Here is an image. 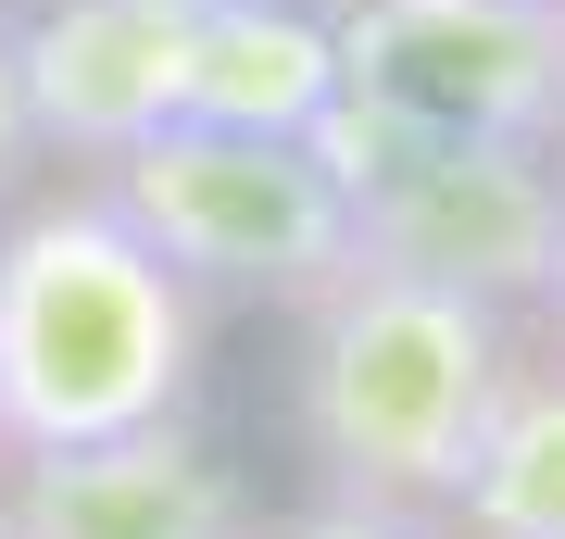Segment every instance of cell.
Listing matches in <instances>:
<instances>
[{"label": "cell", "mask_w": 565, "mask_h": 539, "mask_svg": "<svg viewBox=\"0 0 565 539\" xmlns=\"http://www.w3.org/2000/svg\"><path fill=\"white\" fill-rule=\"evenodd\" d=\"M302 314V364H289V414L302 452L340 502H403V515H452L465 464L490 440V401L515 389V314L478 289H440L415 263L340 251L289 301Z\"/></svg>", "instance_id": "obj_1"}, {"label": "cell", "mask_w": 565, "mask_h": 539, "mask_svg": "<svg viewBox=\"0 0 565 539\" xmlns=\"http://www.w3.org/2000/svg\"><path fill=\"white\" fill-rule=\"evenodd\" d=\"M202 389V289L114 188L25 201L0 226V452L163 427Z\"/></svg>", "instance_id": "obj_2"}, {"label": "cell", "mask_w": 565, "mask_h": 539, "mask_svg": "<svg viewBox=\"0 0 565 539\" xmlns=\"http://www.w3.org/2000/svg\"><path fill=\"white\" fill-rule=\"evenodd\" d=\"M315 151L352 188V251L415 263L440 289H478L503 314H541L553 289V226H565V163L553 139H390L377 114H327Z\"/></svg>", "instance_id": "obj_3"}, {"label": "cell", "mask_w": 565, "mask_h": 539, "mask_svg": "<svg viewBox=\"0 0 565 539\" xmlns=\"http://www.w3.org/2000/svg\"><path fill=\"white\" fill-rule=\"evenodd\" d=\"M102 188L139 214V239L177 263L189 289H264L302 301L327 263L352 251V188L315 139H264V126H151L139 151L102 163Z\"/></svg>", "instance_id": "obj_4"}, {"label": "cell", "mask_w": 565, "mask_h": 539, "mask_svg": "<svg viewBox=\"0 0 565 539\" xmlns=\"http://www.w3.org/2000/svg\"><path fill=\"white\" fill-rule=\"evenodd\" d=\"M340 100L390 139H553L565 39L553 0H364L340 13Z\"/></svg>", "instance_id": "obj_5"}, {"label": "cell", "mask_w": 565, "mask_h": 539, "mask_svg": "<svg viewBox=\"0 0 565 539\" xmlns=\"http://www.w3.org/2000/svg\"><path fill=\"white\" fill-rule=\"evenodd\" d=\"M25 51V114L39 151L114 163L151 126L189 114V51H202V0H51L39 25H13Z\"/></svg>", "instance_id": "obj_6"}, {"label": "cell", "mask_w": 565, "mask_h": 539, "mask_svg": "<svg viewBox=\"0 0 565 539\" xmlns=\"http://www.w3.org/2000/svg\"><path fill=\"white\" fill-rule=\"evenodd\" d=\"M0 527L13 539H252V502L177 414H163V427H114V440L13 452Z\"/></svg>", "instance_id": "obj_7"}, {"label": "cell", "mask_w": 565, "mask_h": 539, "mask_svg": "<svg viewBox=\"0 0 565 539\" xmlns=\"http://www.w3.org/2000/svg\"><path fill=\"white\" fill-rule=\"evenodd\" d=\"M189 114L202 126H264V139H315L340 114V25L302 13V0H202Z\"/></svg>", "instance_id": "obj_8"}, {"label": "cell", "mask_w": 565, "mask_h": 539, "mask_svg": "<svg viewBox=\"0 0 565 539\" xmlns=\"http://www.w3.org/2000/svg\"><path fill=\"white\" fill-rule=\"evenodd\" d=\"M452 527L465 539H565V352L553 339L490 401V440L452 489Z\"/></svg>", "instance_id": "obj_9"}, {"label": "cell", "mask_w": 565, "mask_h": 539, "mask_svg": "<svg viewBox=\"0 0 565 539\" xmlns=\"http://www.w3.org/2000/svg\"><path fill=\"white\" fill-rule=\"evenodd\" d=\"M252 539H440L427 515H403V502H340L327 489L315 515H289V527H252Z\"/></svg>", "instance_id": "obj_10"}, {"label": "cell", "mask_w": 565, "mask_h": 539, "mask_svg": "<svg viewBox=\"0 0 565 539\" xmlns=\"http://www.w3.org/2000/svg\"><path fill=\"white\" fill-rule=\"evenodd\" d=\"M25 163H39V114H25V51L0 25V176H25Z\"/></svg>", "instance_id": "obj_11"}, {"label": "cell", "mask_w": 565, "mask_h": 539, "mask_svg": "<svg viewBox=\"0 0 565 539\" xmlns=\"http://www.w3.org/2000/svg\"><path fill=\"white\" fill-rule=\"evenodd\" d=\"M541 339L565 352V226H553V289H541Z\"/></svg>", "instance_id": "obj_12"}, {"label": "cell", "mask_w": 565, "mask_h": 539, "mask_svg": "<svg viewBox=\"0 0 565 539\" xmlns=\"http://www.w3.org/2000/svg\"><path fill=\"white\" fill-rule=\"evenodd\" d=\"M302 13H327V25H340V13H364V0H302Z\"/></svg>", "instance_id": "obj_13"}, {"label": "cell", "mask_w": 565, "mask_h": 539, "mask_svg": "<svg viewBox=\"0 0 565 539\" xmlns=\"http://www.w3.org/2000/svg\"><path fill=\"white\" fill-rule=\"evenodd\" d=\"M553 39H565V0H553Z\"/></svg>", "instance_id": "obj_14"}, {"label": "cell", "mask_w": 565, "mask_h": 539, "mask_svg": "<svg viewBox=\"0 0 565 539\" xmlns=\"http://www.w3.org/2000/svg\"><path fill=\"white\" fill-rule=\"evenodd\" d=\"M0 464H13V452H0Z\"/></svg>", "instance_id": "obj_15"}, {"label": "cell", "mask_w": 565, "mask_h": 539, "mask_svg": "<svg viewBox=\"0 0 565 539\" xmlns=\"http://www.w3.org/2000/svg\"><path fill=\"white\" fill-rule=\"evenodd\" d=\"M0 539H13V527H0Z\"/></svg>", "instance_id": "obj_16"}]
</instances>
